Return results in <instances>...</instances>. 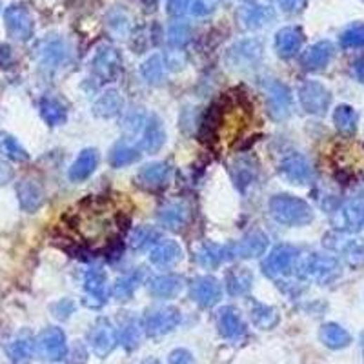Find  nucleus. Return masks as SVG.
I'll list each match as a JSON object with an SVG mask.
<instances>
[{
  "label": "nucleus",
  "mask_w": 364,
  "mask_h": 364,
  "mask_svg": "<svg viewBox=\"0 0 364 364\" xmlns=\"http://www.w3.org/2000/svg\"><path fill=\"white\" fill-rule=\"evenodd\" d=\"M120 215H113L110 209V202L106 199H89L73 217V228L84 239L86 245L100 246L110 242L113 231L120 224Z\"/></svg>",
  "instance_id": "nucleus-1"
},
{
  "label": "nucleus",
  "mask_w": 364,
  "mask_h": 364,
  "mask_svg": "<svg viewBox=\"0 0 364 364\" xmlns=\"http://www.w3.org/2000/svg\"><path fill=\"white\" fill-rule=\"evenodd\" d=\"M295 270L301 279L313 280L317 285H328L341 275V264L337 259L320 254L297 255Z\"/></svg>",
  "instance_id": "nucleus-2"
},
{
  "label": "nucleus",
  "mask_w": 364,
  "mask_h": 364,
  "mask_svg": "<svg viewBox=\"0 0 364 364\" xmlns=\"http://www.w3.org/2000/svg\"><path fill=\"white\" fill-rule=\"evenodd\" d=\"M270 214L286 226H304L313 221V209L306 200L293 195H275L270 200Z\"/></svg>",
  "instance_id": "nucleus-3"
},
{
  "label": "nucleus",
  "mask_w": 364,
  "mask_h": 364,
  "mask_svg": "<svg viewBox=\"0 0 364 364\" xmlns=\"http://www.w3.org/2000/svg\"><path fill=\"white\" fill-rule=\"evenodd\" d=\"M325 246L332 252L341 254L350 266H363L364 264V239L333 231L325 237Z\"/></svg>",
  "instance_id": "nucleus-4"
},
{
  "label": "nucleus",
  "mask_w": 364,
  "mask_h": 364,
  "mask_svg": "<svg viewBox=\"0 0 364 364\" xmlns=\"http://www.w3.org/2000/svg\"><path fill=\"white\" fill-rule=\"evenodd\" d=\"M299 100L302 110L310 115H325L332 103V95L320 82L308 80L299 88Z\"/></svg>",
  "instance_id": "nucleus-5"
},
{
  "label": "nucleus",
  "mask_w": 364,
  "mask_h": 364,
  "mask_svg": "<svg viewBox=\"0 0 364 364\" xmlns=\"http://www.w3.org/2000/svg\"><path fill=\"white\" fill-rule=\"evenodd\" d=\"M262 57V44L261 40L248 39L240 40L237 44L230 48L226 53V63L230 64L233 70H248L254 67L255 64L261 60Z\"/></svg>",
  "instance_id": "nucleus-6"
},
{
  "label": "nucleus",
  "mask_w": 364,
  "mask_h": 364,
  "mask_svg": "<svg viewBox=\"0 0 364 364\" xmlns=\"http://www.w3.org/2000/svg\"><path fill=\"white\" fill-rule=\"evenodd\" d=\"M299 252L293 246L282 245L271 249V254L268 255L266 261L262 262V270L268 277H279L286 275L288 271L295 268V261H297Z\"/></svg>",
  "instance_id": "nucleus-7"
},
{
  "label": "nucleus",
  "mask_w": 364,
  "mask_h": 364,
  "mask_svg": "<svg viewBox=\"0 0 364 364\" xmlns=\"http://www.w3.org/2000/svg\"><path fill=\"white\" fill-rule=\"evenodd\" d=\"M268 110L270 115L275 120H282L290 115L292 111V93L290 88L279 80H268L266 84Z\"/></svg>",
  "instance_id": "nucleus-8"
},
{
  "label": "nucleus",
  "mask_w": 364,
  "mask_h": 364,
  "mask_svg": "<svg viewBox=\"0 0 364 364\" xmlns=\"http://www.w3.org/2000/svg\"><path fill=\"white\" fill-rule=\"evenodd\" d=\"M6 26L9 35L17 40H27L33 35V18L22 6H11L6 11Z\"/></svg>",
  "instance_id": "nucleus-9"
},
{
  "label": "nucleus",
  "mask_w": 364,
  "mask_h": 364,
  "mask_svg": "<svg viewBox=\"0 0 364 364\" xmlns=\"http://www.w3.org/2000/svg\"><path fill=\"white\" fill-rule=\"evenodd\" d=\"M280 175L292 184H306L311 178V166L306 157L301 153H292L279 166Z\"/></svg>",
  "instance_id": "nucleus-10"
},
{
  "label": "nucleus",
  "mask_w": 364,
  "mask_h": 364,
  "mask_svg": "<svg viewBox=\"0 0 364 364\" xmlns=\"http://www.w3.org/2000/svg\"><path fill=\"white\" fill-rule=\"evenodd\" d=\"M221 295L222 288L215 277H199L191 285V297H193L195 302H199L200 306H214V304L221 301Z\"/></svg>",
  "instance_id": "nucleus-11"
},
{
  "label": "nucleus",
  "mask_w": 364,
  "mask_h": 364,
  "mask_svg": "<svg viewBox=\"0 0 364 364\" xmlns=\"http://www.w3.org/2000/svg\"><path fill=\"white\" fill-rule=\"evenodd\" d=\"M333 44L328 40H320L317 44L310 46V48L302 53L301 64L304 70L308 72H319V70H325L330 64L333 57Z\"/></svg>",
  "instance_id": "nucleus-12"
},
{
  "label": "nucleus",
  "mask_w": 364,
  "mask_h": 364,
  "mask_svg": "<svg viewBox=\"0 0 364 364\" xmlns=\"http://www.w3.org/2000/svg\"><path fill=\"white\" fill-rule=\"evenodd\" d=\"M178 320H181V316L175 308H157L151 313H148L144 325H146L150 335H162V333L175 328Z\"/></svg>",
  "instance_id": "nucleus-13"
},
{
  "label": "nucleus",
  "mask_w": 364,
  "mask_h": 364,
  "mask_svg": "<svg viewBox=\"0 0 364 364\" xmlns=\"http://www.w3.org/2000/svg\"><path fill=\"white\" fill-rule=\"evenodd\" d=\"M364 222V200L351 199L346 204L339 208L335 215V226L346 231H356Z\"/></svg>",
  "instance_id": "nucleus-14"
},
{
  "label": "nucleus",
  "mask_w": 364,
  "mask_h": 364,
  "mask_svg": "<svg viewBox=\"0 0 364 364\" xmlns=\"http://www.w3.org/2000/svg\"><path fill=\"white\" fill-rule=\"evenodd\" d=\"M120 70V57L115 48L111 46H103L98 49L93 58V72L95 75L106 82V80L115 79Z\"/></svg>",
  "instance_id": "nucleus-15"
},
{
  "label": "nucleus",
  "mask_w": 364,
  "mask_h": 364,
  "mask_svg": "<svg viewBox=\"0 0 364 364\" xmlns=\"http://www.w3.org/2000/svg\"><path fill=\"white\" fill-rule=\"evenodd\" d=\"M37 344H39V351L46 359L58 360L66 356V339H64V333L58 328L46 330L39 337Z\"/></svg>",
  "instance_id": "nucleus-16"
},
{
  "label": "nucleus",
  "mask_w": 364,
  "mask_h": 364,
  "mask_svg": "<svg viewBox=\"0 0 364 364\" xmlns=\"http://www.w3.org/2000/svg\"><path fill=\"white\" fill-rule=\"evenodd\" d=\"M302 30L297 26H288L279 30L275 35V49L282 58H290L297 53L302 46Z\"/></svg>",
  "instance_id": "nucleus-17"
},
{
  "label": "nucleus",
  "mask_w": 364,
  "mask_h": 364,
  "mask_svg": "<svg viewBox=\"0 0 364 364\" xmlns=\"http://www.w3.org/2000/svg\"><path fill=\"white\" fill-rule=\"evenodd\" d=\"M268 248V237L262 231H252L242 240H239L235 246H231V252L237 257L254 259L262 255Z\"/></svg>",
  "instance_id": "nucleus-18"
},
{
  "label": "nucleus",
  "mask_w": 364,
  "mask_h": 364,
  "mask_svg": "<svg viewBox=\"0 0 364 364\" xmlns=\"http://www.w3.org/2000/svg\"><path fill=\"white\" fill-rule=\"evenodd\" d=\"M182 259V248L178 246L177 240L166 239L159 240L155 245V248L151 249L150 261L155 264V266H174Z\"/></svg>",
  "instance_id": "nucleus-19"
},
{
  "label": "nucleus",
  "mask_w": 364,
  "mask_h": 364,
  "mask_svg": "<svg viewBox=\"0 0 364 364\" xmlns=\"http://www.w3.org/2000/svg\"><path fill=\"white\" fill-rule=\"evenodd\" d=\"M166 143V131L164 124L159 117H151L150 120H146L144 124V135H143V143H141V148H143L146 153H155L162 148V144Z\"/></svg>",
  "instance_id": "nucleus-20"
},
{
  "label": "nucleus",
  "mask_w": 364,
  "mask_h": 364,
  "mask_svg": "<svg viewBox=\"0 0 364 364\" xmlns=\"http://www.w3.org/2000/svg\"><path fill=\"white\" fill-rule=\"evenodd\" d=\"M89 342H91V348H93L95 353L108 356L113 350V346H115V332L111 330V326L108 325L106 320H100L89 333Z\"/></svg>",
  "instance_id": "nucleus-21"
},
{
  "label": "nucleus",
  "mask_w": 364,
  "mask_h": 364,
  "mask_svg": "<svg viewBox=\"0 0 364 364\" xmlns=\"http://www.w3.org/2000/svg\"><path fill=\"white\" fill-rule=\"evenodd\" d=\"M233 255L231 248L226 246L214 245V242H206V245L200 246V249L197 252V259L204 268H217L221 266L222 262L228 261V259Z\"/></svg>",
  "instance_id": "nucleus-22"
},
{
  "label": "nucleus",
  "mask_w": 364,
  "mask_h": 364,
  "mask_svg": "<svg viewBox=\"0 0 364 364\" xmlns=\"http://www.w3.org/2000/svg\"><path fill=\"white\" fill-rule=\"evenodd\" d=\"M97 164H98L97 151L84 150L79 157H77V160L72 164V168H70V174L67 175H70V178H72L73 182L84 181V178H88L89 175L93 174L95 168H97Z\"/></svg>",
  "instance_id": "nucleus-23"
},
{
  "label": "nucleus",
  "mask_w": 364,
  "mask_h": 364,
  "mask_svg": "<svg viewBox=\"0 0 364 364\" xmlns=\"http://www.w3.org/2000/svg\"><path fill=\"white\" fill-rule=\"evenodd\" d=\"M169 178V166L166 162H151L146 164L141 174H138V181L143 186L148 188H160L164 186Z\"/></svg>",
  "instance_id": "nucleus-24"
},
{
  "label": "nucleus",
  "mask_w": 364,
  "mask_h": 364,
  "mask_svg": "<svg viewBox=\"0 0 364 364\" xmlns=\"http://www.w3.org/2000/svg\"><path fill=\"white\" fill-rule=\"evenodd\" d=\"M159 221L162 226L169 228V230H178L186 224L188 208L182 202H169L160 208Z\"/></svg>",
  "instance_id": "nucleus-25"
},
{
  "label": "nucleus",
  "mask_w": 364,
  "mask_h": 364,
  "mask_svg": "<svg viewBox=\"0 0 364 364\" xmlns=\"http://www.w3.org/2000/svg\"><path fill=\"white\" fill-rule=\"evenodd\" d=\"M333 124H335V128H337L342 135L350 137V135H353L357 131L359 115H357V111L351 106L341 104V106H337L335 111H333Z\"/></svg>",
  "instance_id": "nucleus-26"
},
{
  "label": "nucleus",
  "mask_w": 364,
  "mask_h": 364,
  "mask_svg": "<svg viewBox=\"0 0 364 364\" xmlns=\"http://www.w3.org/2000/svg\"><path fill=\"white\" fill-rule=\"evenodd\" d=\"M254 285V273L248 268H233L228 271L226 288L231 295H245Z\"/></svg>",
  "instance_id": "nucleus-27"
},
{
  "label": "nucleus",
  "mask_w": 364,
  "mask_h": 364,
  "mask_svg": "<svg viewBox=\"0 0 364 364\" xmlns=\"http://www.w3.org/2000/svg\"><path fill=\"white\" fill-rule=\"evenodd\" d=\"M18 197H20V204L26 212H35L44 202V193L42 188L35 181H22L18 184Z\"/></svg>",
  "instance_id": "nucleus-28"
},
{
  "label": "nucleus",
  "mask_w": 364,
  "mask_h": 364,
  "mask_svg": "<svg viewBox=\"0 0 364 364\" xmlns=\"http://www.w3.org/2000/svg\"><path fill=\"white\" fill-rule=\"evenodd\" d=\"M67 55L66 44L60 39H49L40 46V58L48 67H57Z\"/></svg>",
  "instance_id": "nucleus-29"
},
{
  "label": "nucleus",
  "mask_w": 364,
  "mask_h": 364,
  "mask_svg": "<svg viewBox=\"0 0 364 364\" xmlns=\"http://www.w3.org/2000/svg\"><path fill=\"white\" fill-rule=\"evenodd\" d=\"M219 328H221L222 335L228 339L240 337L245 332V325L233 308H222L221 313H219Z\"/></svg>",
  "instance_id": "nucleus-30"
},
{
  "label": "nucleus",
  "mask_w": 364,
  "mask_h": 364,
  "mask_svg": "<svg viewBox=\"0 0 364 364\" xmlns=\"http://www.w3.org/2000/svg\"><path fill=\"white\" fill-rule=\"evenodd\" d=\"M84 290L91 299H95V304L100 306L106 297V273L103 270H89L84 275Z\"/></svg>",
  "instance_id": "nucleus-31"
},
{
  "label": "nucleus",
  "mask_w": 364,
  "mask_h": 364,
  "mask_svg": "<svg viewBox=\"0 0 364 364\" xmlns=\"http://www.w3.org/2000/svg\"><path fill=\"white\" fill-rule=\"evenodd\" d=\"M184 280L178 275H160L150 282V292L157 297H175L182 290Z\"/></svg>",
  "instance_id": "nucleus-32"
},
{
  "label": "nucleus",
  "mask_w": 364,
  "mask_h": 364,
  "mask_svg": "<svg viewBox=\"0 0 364 364\" xmlns=\"http://www.w3.org/2000/svg\"><path fill=\"white\" fill-rule=\"evenodd\" d=\"M120 108H122V98H120L119 91L111 89L97 98V103L93 104V113L103 119H110L119 113Z\"/></svg>",
  "instance_id": "nucleus-33"
},
{
  "label": "nucleus",
  "mask_w": 364,
  "mask_h": 364,
  "mask_svg": "<svg viewBox=\"0 0 364 364\" xmlns=\"http://www.w3.org/2000/svg\"><path fill=\"white\" fill-rule=\"evenodd\" d=\"M40 113L44 117V120L51 126H60L67 120V111L63 104L55 100V98H44L40 103Z\"/></svg>",
  "instance_id": "nucleus-34"
},
{
  "label": "nucleus",
  "mask_w": 364,
  "mask_h": 364,
  "mask_svg": "<svg viewBox=\"0 0 364 364\" xmlns=\"http://www.w3.org/2000/svg\"><path fill=\"white\" fill-rule=\"evenodd\" d=\"M320 341L330 348H344L350 342V333L339 325H325L320 328Z\"/></svg>",
  "instance_id": "nucleus-35"
},
{
  "label": "nucleus",
  "mask_w": 364,
  "mask_h": 364,
  "mask_svg": "<svg viewBox=\"0 0 364 364\" xmlns=\"http://www.w3.org/2000/svg\"><path fill=\"white\" fill-rule=\"evenodd\" d=\"M231 177L239 190H245L255 178V168L248 159H239L231 166Z\"/></svg>",
  "instance_id": "nucleus-36"
},
{
  "label": "nucleus",
  "mask_w": 364,
  "mask_h": 364,
  "mask_svg": "<svg viewBox=\"0 0 364 364\" xmlns=\"http://www.w3.org/2000/svg\"><path fill=\"white\" fill-rule=\"evenodd\" d=\"M141 157V151L137 148L129 146V144H117L110 153V162L115 168H122V166L134 164Z\"/></svg>",
  "instance_id": "nucleus-37"
},
{
  "label": "nucleus",
  "mask_w": 364,
  "mask_h": 364,
  "mask_svg": "<svg viewBox=\"0 0 364 364\" xmlns=\"http://www.w3.org/2000/svg\"><path fill=\"white\" fill-rule=\"evenodd\" d=\"M159 237V230H155L153 226H141L137 230H134V233L129 235V246L135 252H141V249H146L148 246L155 245Z\"/></svg>",
  "instance_id": "nucleus-38"
},
{
  "label": "nucleus",
  "mask_w": 364,
  "mask_h": 364,
  "mask_svg": "<svg viewBox=\"0 0 364 364\" xmlns=\"http://www.w3.org/2000/svg\"><path fill=\"white\" fill-rule=\"evenodd\" d=\"M141 72H143V77L150 84H160L166 75L164 60H162L160 55H153V57L148 58L146 63L141 66Z\"/></svg>",
  "instance_id": "nucleus-39"
},
{
  "label": "nucleus",
  "mask_w": 364,
  "mask_h": 364,
  "mask_svg": "<svg viewBox=\"0 0 364 364\" xmlns=\"http://www.w3.org/2000/svg\"><path fill=\"white\" fill-rule=\"evenodd\" d=\"M252 319L255 325L262 330H270L279 323V313L275 308L264 306V304H255L252 310Z\"/></svg>",
  "instance_id": "nucleus-40"
},
{
  "label": "nucleus",
  "mask_w": 364,
  "mask_h": 364,
  "mask_svg": "<svg viewBox=\"0 0 364 364\" xmlns=\"http://www.w3.org/2000/svg\"><path fill=\"white\" fill-rule=\"evenodd\" d=\"M138 282H141V273H131V275L120 277L119 280H115L111 293H113V297L119 299V301H124V299L131 297V293L135 292Z\"/></svg>",
  "instance_id": "nucleus-41"
},
{
  "label": "nucleus",
  "mask_w": 364,
  "mask_h": 364,
  "mask_svg": "<svg viewBox=\"0 0 364 364\" xmlns=\"http://www.w3.org/2000/svg\"><path fill=\"white\" fill-rule=\"evenodd\" d=\"M341 44L344 48H364V24H351L341 35Z\"/></svg>",
  "instance_id": "nucleus-42"
},
{
  "label": "nucleus",
  "mask_w": 364,
  "mask_h": 364,
  "mask_svg": "<svg viewBox=\"0 0 364 364\" xmlns=\"http://www.w3.org/2000/svg\"><path fill=\"white\" fill-rule=\"evenodd\" d=\"M191 39V27L184 22H175L169 26L168 32V42L175 48H182L184 44H188Z\"/></svg>",
  "instance_id": "nucleus-43"
},
{
  "label": "nucleus",
  "mask_w": 364,
  "mask_h": 364,
  "mask_svg": "<svg viewBox=\"0 0 364 364\" xmlns=\"http://www.w3.org/2000/svg\"><path fill=\"white\" fill-rule=\"evenodd\" d=\"M270 11H268L266 8H248L242 13V20H245V24L248 27H261L266 24V20L270 18ZM273 17V15H271Z\"/></svg>",
  "instance_id": "nucleus-44"
},
{
  "label": "nucleus",
  "mask_w": 364,
  "mask_h": 364,
  "mask_svg": "<svg viewBox=\"0 0 364 364\" xmlns=\"http://www.w3.org/2000/svg\"><path fill=\"white\" fill-rule=\"evenodd\" d=\"M0 150L4 151L6 155L11 157V159H15V160H26L27 159L26 151L18 146V143L15 141L13 137H8V135H2V137H0Z\"/></svg>",
  "instance_id": "nucleus-45"
},
{
  "label": "nucleus",
  "mask_w": 364,
  "mask_h": 364,
  "mask_svg": "<svg viewBox=\"0 0 364 364\" xmlns=\"http://www.w3.org/2000/svg\"><path fill=\"white\" fill-rule=\"evenodd\" d=\"M144 124H146L144 113L138 110L129 111L128 115L124 117V120H122V128H124V131H128V134H138L141 128H144Z\"/></svg>",
  "instance_id": "nucleus-46"
},
{
  "label": "nucleus",
  "mask_w": 364,
  "mask_h": 364,
  "mask_svg": "<svg viewBox=\"0 0 364 364\" xmlns=\"http://www.w3.org/2000/svg\"><path fill=\"white\" fill-rule=\"evenodd\" d=\"M219 0H191L190 2V11L193 17H206V15H212L217 9Z\"/></svg>",
  "instance_id": "nucleus-47"
},
{
  "label": "nucleus",
  "mask_w": 364,
  "mask_h": 364,
  "mask_svg": "<svg viewBox=\"0 0 364 364\" xmlns=\"http://www.w3.org/2000/svg\"><path fill=\"white\" fill-rule=\"evenodd\" d=\"M9 351H11V356H13L15 360H20V359H26L27 356H30V351H32V342L27 341H15L13 344H11V348H9Z\"/></svg>",
  "instance_id": "nucleus-48"
},
{
  "label": "nucleus",
  "mask_w": 364,
  "mask_h": 364,
  "mask_svg": "<svg viewBox=\"0 0 364 364\" xmlns=\"http://www.w3.org/2000/svg\"><path fill=\"white\" fill-rule=\"evenodd\" d=\"M277 2H279V8L290 15L299 13L306 6V0H277Z\"/></svg>",
  "instance_id": "nucleus-49"
},
{
  "label": "nucleus",
  "mask_w": 364,
  "mask_h": 364,
  "mask_svg": "<svg viewBox=\"0 0 364 364\" xmlns=\"http://www.w3.org/2000/svg\"><path fill=\"white\" fill-rule=\"evenodd\" d=\"M191 0H169L168 2V13L174 17H181L190 9Z\"/></svg>",
  "instance_id": "nucleus-50"
},
{
  "label": "nucleus",
  "mask_w": 364,
  "mask_h": 364,
  "mask_svg": "<svg viewBox=\"0 0 364 364\" xmlns=\"http://www.w3.org/2000/svg\"><path fill=\"white\" fill-rule=\"evenodd\" d=\"M122 341H124V344H128V346H135L138 341V328L135 325H128L124 328V332H122Z\"/></svg>",
  "instance_id": "nucleus-51"
},
{
  "label": "nucleus",
  "mask_w": 364,
  "mask_h": 364,
  "mask_svg": "<svg viewBox=\"0 0 364 364\" xmlns=\"http://www.w3.org/2000/svg\"><path fill=\"white\" fill-rule=\"evenodd\" d=\"M169 363L171 364H191V356L186 350H175L169 356Z\"/></svg>",
  "instance_id": "nucleus-52"
},
{
  "label": "nucleus",
  "mask_w": 364,
  "mask_h": 364,
  "mask_svg": "<svg viewBox=\"0 0 364 364\" xmlns=\"http://www.w3.org/2000/svg\"><path fill=\"white\" fill-rule=\"evenodd\" d=\"M58 308H63V313H60V319H66V317L72 316V311H73V302L72 301H60L57 304Z\"/></svg>",
  "instance_id": "nucleus-53"
},
{
  "label": "nucleus",
  "mask_w": 364,
  "mask_h": 364,
  "mask_svg": "<svg viewBox=\"0 0 364 364\" xmlns=\"http://www.w3.org/2000/svg\"><path fill=\"white\" fill-rule=\"evenodd\" d=\"M9 58H11V49H9L8 46L0 44V66L8 64Z\"/></svg>",
  "instance_id": "nucleus-54"
},
{
  "label": "nucleus",
  "mask_w": 364,
  "mask_h": 364,
  "mask_svg": "<svg viewBox=\"0 0 364 364\" xmlns=\"http://www.w3.org/2000/svg\"><path fill=\"white\" fill-rule=\"evenodd\" d=\"M353 72H356L357 79H359L360 82H364V58L357 60L356 66H353Z\"/></svg>",
  "instance_id": "nucleus-55"
},
{
  "label": "nucleus",
  "mask_w": 364,
  "mask_h": 364,
  "mask_svg": "<svg viewBox=\"0 0 364 364\" xmlns=\"http://www.w3.org/2000/svg\"><path fill=\"white\" fill-rule=\"evenodd\" d=\"M363 348H364V333H363Z\"/></svg>",
  "instance_id": "nucleus-56"
}]
</instances>
